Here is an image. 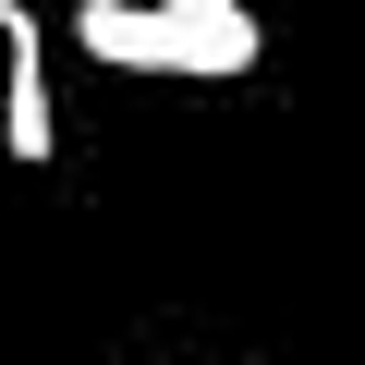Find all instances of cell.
<instances>
[{
  "mask_svg": "<svg viewBox=\"0 0 365 365\" xmlns=\"http://www.w3.org/2000/svg\"><path fill=\"white\" fill-rule=\"evenodd\" d=\"M73 49L110 61V73L232 86V73H256V13H232V25H182V13H158V0H73Z\"/></svg>",
  "mask_w": 365,
  "mask_h": 365,
  "instance_id": "obj_1",
  "label": "cell"
},
{
  "mask_svg": "<svg viewBox=\"0 0 365 365\" xmlns=\"http://www.w3.org/2000/svg\"><path fill=\"white\" fill-rule=\"evenodd\" d=\"M0 146L13 158H49L61 146V110H49V37L25 0H0Z\"/></svg>",
  "mask_w": 365,
  "mask_h": 365,
  "instance_id": "obj_2",
  "label": "cell"
},
{
  "mask_svg": "<svg viewBox=\"0 0 365 365\" xmlns=\"http://www.w3.org/2000/svg\"><path fill=\"white\" fill-rule=\"evenodd\" d=\"M158 13H182V25H232L244 0H158Z\"/></svg>",
  "mask_w": 365,
  "mask_h": 365,
  "instance_id": "obj_3",
  "label": "cell"
}]
</instances>
